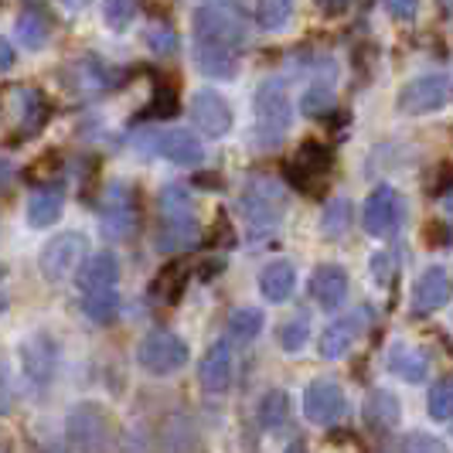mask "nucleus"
<instances>
[{"label": "nucleus", "instance_id": "nucleus-20", "mask_svg": "<svg viewBox=\"0 0 453 453\" xmlns=\"http://www.w3.org/2000/svg\"><path fill=\"white\" fill-rule=\"evenodd\" d=\"M202 386L204 392H226L228 382H232V344L228 338L215 341L202 358Z\"/></svg>", "mask_w": 453, "mask_h": 453}, {"label": "nucleus", "instance_id": "nucleus-14", "mask_svg": "<svg viewBox=\"0 0 453 453\" xmlns=\"http://www.w3.org/2000/svg\"><path fill=\"white\" fill-rule=\"evenodd\" d=\"M191 119L204 136H226L232 127V110L215 89H202L191 99Z\"/></svg>", "mask_w": 453, "mask_h": 453}, {"label": "nucleus", "instance_id": "nucleus-10", "mask_svg": "<svg viewBox=\"0 0 453 453\" xmlns=\"http://www.w3.org/2000/svg\"><path fill=\"white\" fill-rule=\"evenodd\" d=\"M136 147L143 154H160L171 164H181V167H198L204 160L202 140L188 130H167V134H143L136 136Z\"/></svg>", "mask_w": 453, "mask_h": 453}, {"label": "nucleus", "instance_id": "nucleus-18", "mask_svg": "<svg viewBox=\"0 0 453 453\" xmlns=\"http://www.w3.org/2000/svg\"><path fill=\"white\" fill-rule=\"evenodd\" d=\"M116 79H119V75H116L113 68L106 65V62H99V58H92V55H86V58H79V62L68 65V86L75 92L96 96V92L113 89Z\"/></svg>", "mask_w": 453, "mask_h": 453}, {"label": "nucleus", "instance_id": "nucleus-32", "mask_svg": "<svg viewBox=\"0 0 453 453\" xmlns=\"http://www.w3.org/2000/svg\"><path fill=\"white\" fill-rule=\"evenodd\" d=\"M290 14H294V4L290 0H263L259 11H256V21L263 24L266 31H280L283 24L290 21Z\"/></svg>", "mask_w": 453, "mask_h": 453}, {"label": "nucleus", "instance_id": "nucleus-45", "mask_svg": "<svg viewBox=\"0 0 453 453\" xmlns=\"http://www.w3.org/2000/svg\"><path fill=\"white\" fill-rule=\"evenodd\" d=\"M11 409V386H7V379L0 375V412H7Z\"/></svg>", "mask_w": 453, "mask_h": 453}, {"label": "nucleus", "instance_id": "nucleus-11", "mask_svg": "<svg viewBox=\"0 0 453 453\" xmlns=\"http://www.w3.org/2000/svg\"><path fill=\"white\" fill-rule=\"evenodd\" d=\"M399 222H403V198H399V191L388 188V184H379L368 195V202H365V211H362L365 232L375 235V239H388L399 228Z\"/></svg>", "mask_w": 453, "mask_h": 453}, {"label": "nucleus", "instance_id": "nucleus-1", "mask_svg": "<svg viewBox=\"0 0 453 453\" xmlns=\"http://www.w3.org/2000/svg\"><path fill=\"white\" fill-rule=\"evenodd\" d=\"M198 242V219L191 195L171 184L160 191V226H157V250L160 252H184Z\"/></svg>", "mask_w": 453, "mask_h": 453}, {"label": "nucleus", "instance_id": "nucleus-6", "mask_svg": "<svg viewBox=\"0 0 453 453\" xmlns=\"http://www.w3.org/2000/svg\"><path fill=\"white\" fill-rule=\"evenodd\" d=\"M450 99H453V79L433 72V75H419V79L406 82L403 92H399V99H395V106H399V113L406 116H423L443 110Z\"/></svg>", "mask_w": 453, "mask_h": 453}, {"label": "nucleus", "instance_id": "nucleus-12", "mask_svg": "<svg viewBox=\"0 0 453 453\" xmlns=\"http://www.w3.org/2000/svg\"><path fill=\"white\" fill-rule=\"evenodd\" d=\"M21 368H24V379L31 382L35 388H45L51 386L55 379V368H58V344L51 334L38 331L21 344Z\"/></svg>", "mask_w": 453, "mask_h": 453}, {"label": "nucleus", "instance_id": "nucleus-25", "mask_svg": "<svg viewBox=\"0 0 453 453\" xmlns=\"http://www.w3.org/2000/svg\"><path fill=\"white\" fill-rule=\"evenodd\" d=\"M62 208H65L62 191H58V188H42V191H35L31 202H27V222L35 228L55 226V222L62 219Z\"/></svg>", "mask_w": 453, "mask_h": 453}, {"label": "nucleus", "instance_id": "nucleus-5", "mask_svg": "<svg viewBox=\"0 0 453 453\" xmlns=\"http://www.w3.org/2000/svg\"><path fill=\"white\" fill-rule=\"evenodd\" d=\"M68 443L79 453H110L113 447V423L106 416V409L96 403H79L65 416Z\"/></svg>", "mask_w": 453, "mask_h": 453}, {"label": "nucleus", "instance_id": "nucleus-47", "mask_svg": "<svg viewBox=\"0 0 453 453\" xmlns=\"http://www.w3.org/2000/svg\"><path fill=\"white\" fill-rule=\"evenodd\" d=\"M443 208H447V215L453 219V191H447V198H443Z\"/></svg>", "mask_w": 453, "mask_h": 453}, {"label": "nucleus", "instance_id": "nucleus-33", "mask_svg": "<svg viewBox=\"0 0 453 453\" xmlns=\"http://www.w3.org/2000/svg\"><path fill=\"white\" fill-rule=\"evenodd\" d=\"M303 113L307 116H324L334 110V89H331V82H314L311 89L303 92Z\"/></svg>", "mask_w": 453, "mask_h": 453}, {"label": "nucleus", "instance_id": "nucleus-37", "mask_svg": "<svg viewBox=\"0 0 453 453\" xmlns=\"http://www.w3.org/2000/svg\"><path fill=\"white\" fill-rule=\"evenodd\" d=\"M181 290H184V270H178V266H167L157 276V283H154V294L164 296V303H174Z\"/></svg>", "mask_w": 453, "mask_h": 453}, {"label": "nucleus", "instance_id": "nucleus-13", "mask_svg": "<svg viewBox=\"0 0 453 453\" xmlns=\"http://www.w3.org/2000/svg\"><path fill=\"white\" fill-rule=\"evenodd\" d=\"M344 409H348V399H344L338 382L318 379V382H311V386L303 388V412H307L311 423L334 426L341 416H344Z\"/></svg>", "mask_w": 453, "mask_h": 453}, {"label": "nucleus", "instance_id": "nucleus-24", "mask_svg": "<svg viewBox=\"0 0 453 453\" xmlns=\"http://www.w3.org/2000/svg\"><path fill=\"white\" fill-rule=\"evenodd\" d=\"M331 167V150L327 147H320V143H307V147H300V154H296L294 167H290V178L294 184L300 188H311V181L324 174Z\"/></svg>", "mask_w": 453, "mask_h": 453}, {"label": "nucleus", "instance_id": "nucleus-43", "mask_svg": "<svg viewBox=\"0 0 453 453\" xmlns=\"http://www.w3.org/2000/svg\"><path fill=\"white\" fill-rule=\"evenodd\" d=\"M388 14L392 18H412L416 14V4H388Z\"/></svg>", "mask_w": 453, "mask_h": 453}, {"label": "nucleus", "instance_id": "nucleus-31", "mask_svg": "<svg viewBox=\"0 0 453 453\" xmlns=\"http://www.w3.org/2000/svg\"><path fill=\"white\" fill-rule=\"evenodd\" d=\"M348 228H351V202H348V198L327 202L324 219H320V232H324L327 239H341Z\"/></svg>", "mask_w": 453, "mask_h": 453}, {"label": "nucleus", "instance_id": "nucleus-19", "mask_svg": "<svg viewBox=\"0 0 453 453\" xmlns=\"http://www.w3.org/2000/svg\"><path fill=\"white\" fill-rule=\"evenodd\" d=\"M116 280H119V263H116L113 252H96L92 259H86V266H82L79 276H75V283H79L82 296L116 290Z\"/></svg>", "mask_w": 453, "mask_h": 453}, {"label": "nucleus", "instance_id": "nucleus-26", "mask_svg": "<svg viewBox=\"0 0 453 453\" xmlns=\"http://www.w3.org/2000/svg\"><path fill=\"white\" fill-rule=\"evenodd\" d=\"M195 65L202 68L208 79H232L235 68H239V58L235 51L219 45H198L195 48Z\"/></svg>", "mask_w": 453, "mask_h": 453}, {"label": "nucleus", "instance_id": "nucleus-7", "mask_svg": "<svg viewBox=\"0 0 453 453\" xmlns=\"http://www.w3.org/2000/svg\"><path fill=\"white\" fill-rule=\"evenodd\" d=\"M136 362L150 375H174L188 362V344L174 331H150L136 348Z\"/></svg>", "mask_w": 453, "mask_h": 453}, {"label": "nucleus", "instance_id": "nucleus-29", "mask_svg": "<svg viewBox=\"0 0 453 453\" xmlns=\"http://www.w3.org/2000/svg\"><path fill=\"white\" fill-rule=\"evenodd\" d=\"M290 419V399L287 392H266L259 403V426L263 430H280Z\"/></svg>", "mask_w": 453, "mask_h": 453}, {"label": "nucleus", "instance_id": "nucleus-42", "mask_svg": "<svg viewBox=\"0 0 453 453\" xmlns=\"http://www.w3.org/2000/svg\"><path fill=\"white\" fill-rule=\"evenodd\" d=\"M372 273L379 276V283H388V256H375L372 259Z\"/></svg>", "mask_w": 453, "mask_h": 453}, {"label": "nucleus", "instance_id": "nucleus-17", "mask_svg": "<svg viewBox=\"0 0 453 453\" xmlns=\"http://www.w3.org/2000/svg\"><path fill=\"white\" fill-rule=\"evenodd\" d=\"M450 290L453 287H450L447 270L430 266V270L416 280V287H412V311H416V314H433V311H440V307L450 300Z\"/></svg>", "mask_w": 453, "mask_h": 453}, {"label": "nucleus", "instance_id": "nucleus-8", "mask_svg": "<svg viewBox=\"0 0 453 453\" xmlns=\"http://www.w3.org/2000/svg\"><path fill=\"white\" fill-rule=\"evenodd\" d=\"M82 259H86V235L82 232H62V235H55L42 250L38 266L45 273V280L62 283L72 273L82 270Z\"/></svg>", "mask_w": 453, "mask_h": 453}, {"label": "nucleus", "instance_id": "nucleus-4", "mask_svg": "<svg viewBox=\"0 0 453 453\" xmlns=\"http://www.w3.org/2000/svg\"><path fill=\"white\" fill-rule=\"evenodd\" d=\"M195 38L198 45H219L235 51L239 45H246L250 24L242 11L228 4H204V7H195Z\"/></svg>", "mask_w": 453, "mask_h": 453}, {"label": "nucleus", "instance_id": "nucleus-38", "mask_svg": "<svg viewBox=\"0 0 453 453\" xmlns=\"http://www.w3.org/2000/svg\"><path fill=\"white\" fill-rule=\"evenodd\" d=\"M147 45L154 48V55H174V51H178V35H174L167 24H150Z\"/></svg>", "mask_w": 453, "mask_h": 453}, {"label": "nucleus", "instance_id": "nucleus-35", "mask_svg": "<svg viewBox=\"0 0 453 453\" xmlns=\"http://www.w3.org/2000/svg\"><path fill=\"white\" fill-rule=\"evenodd\" d=\"M395 453H447L443 440L440 436H430V433H409L399 440Z\"/></svg>", "mask_w": 453, "mask_h": 453}, {"label": "nucleus", "instance_id": "nucleus-27", "mask_svg": "<svg viewBox=\"0 0 453 453\" xmlns=\"http://www.w3.org/2000/svg\"><path fill=\"white\" fill-rule=\"evenodd\" d=\"M48 35H51V21H48V14L42 7H24L21 14H18V42L24 48H42L48 42Z\"/></svg>", "mask_w": 453, "mask_h": 453}, {"label": "nucleus", "instance_id": "nucleus-28", "mask_svg": "<svg viewBox=\"0 0 453 453\" xmlns=\"http://www.w3.org/2000/svg\"><path fill=\"white\" fill-rule=\"evenodd\" d=\"M119 294L116 290H106V294H86L82 296V314L92 320V324H113L119 318Z\"/></svg>", "mask_w": 453, "mask_h": 453}, {"label": "nucleus", "instance_id": "nucleus-16", "mask_svg": "<svg viewBox=\"0 0 453 453\" xmlns=\"http://www.w3.org/2000/svg\"><path fill=\"white\" fill-rule=\"evenodd\" d=\"M311 296L318 300L320 311H338L348 296V273L338 263H324L311 276Z\"/></svg>", "mask_w": 453, "mask_h": 453}, {"label": "nucleus", "instance_id": "nucleus-30", "mask_svg": "<svg viewBox=\"0 0 453 453\" xmlns=\"http://www.w3.org/2000/svg\"><path fill=\"white\" fill-rule=\"evenodd\" d=\"M263 311H256V307H242V311H235L232 318H228V338L239 341V344H246L252 341L259 331H263Z\"/></svg>", "mask_w": 453, "mask_h": 453}, {"label": "nucleus", "instance_id": "nucleus-22", "mask_svg": "<svg viewBox=\"0 0 453 453\" xmlns=\"http://www.w3.org/2000/svg\"><path fill=\"white\" fill-rule=\"evenodd\" d=\"M296 287V270L290 259H273L270 266H263L259 273V294L266 296L270 303H283L287 296L294 294Z\"/></svg>", "mask_w": 453, "mask_h": 453}, {"label": "nucleus", "instance_id": "nucleus-2", "mask_svg": "<svg viewBox=\"0 0 453 453\" xmlns=\"http://www.w3.org/2000/svg\"><path fill=\"white\" fill-rule=\"evenodd\" d=\"M239 208H242V219H246V228H250V239H266L283 222L287 191H283V184L273 181V178H252L242 188Z\"/></svg>", "mask_w": 453, "mask_h": 453}, {"label": "nucleus", "instance_id": "nucleus-44", "mask_svg": "<svg viewBox=\"0 0 453 453\" xmlns=\"http://www.w3.org/2000/svg\"><path fill=\"white\" fill-rule=\"evenodd\" d=\"M7 303H11V294H7V270L0 266V314L7 311Z\"/></svg>", "mask_w": 453, "mask_h": 453}, {"label": "nucleus", "instance_id": "nucleus-49", "mask_svg": "<svg viewBox=\"0 0 453 453\" xmlns=\"http://www.w3.org/2000/svg\"><path fill=\"white\" fill-rule=\"evenodd\" d=\"M450 426H453V423H450Z\"/></svg>", "mask_w": 453, "mask_h": 453}, {"label": "nucleus", "instance_id": "nucleus-39", "mask_svg": "<svg viewBox=\"0 0 453 453\" xmlns=\"http://www.w3.org/2000/svg\"><path fill=\"white\" fill-rule=\"evenodd\" d=\"M103 14H106V24H110L113 31H123V27L136 18V4H130V0H110V4L103 7Z\"/></svg>", "mask_w": 453, "mask_h": 453}, {"label": "nucleus", "instance_id": "nucleus-9", "mask_svg": "<svg viewBox=\"0 0 453 453\" xmlns=\"http://www.w3.org/2000/svg\"><path fill=\"white\" fill-rule=\"evenodd\" d=\"M99 219H103V232L110 239H130L136 232V222H140L134 188L110 184L106 195H103V202H99Z\"/></svg>", "mask_w": 453, "mask_h": 453}, {"label": "nucleus", "instance_id": "nucleus-23", "mask_svg": "<svg viewBox=\"0 0 453 453\" xmlns=\"http://www.w3.org/2000/svg\"><path fill=\"white\" fill-rule=\"evenodd\" d=\"M388 372L399 375L403 382L419 386V382H426V375H430V358H426V351H419V348L395 344V348L388 351Z\"/></svg>", "mask_w": 453, "mask_h": 453}, {"label": "nucleus", "instance_id": "nucleus-40", "mask_svg": "<svg viewBox=\"0 0 453 453\" xmlns=\"http://www.w3.org/2000/svg\"><path fill=\"white\" fill-rule=\"evenodd\" d=\"M154 110H157L160 116L174 113V110H178V99H174V92H171V89H157V96H154Z\"/></svg>", "mask_w": 453, "mask_h": 453}, {"label": "nucleus", "instance_id": "nucleus-34", "mask_svg": "<svg viewBox=\"0 0 453 453\" xmlns=\"http://www.w3.org/2000/svg\"><path fill=\"white\" fill-rule=\"evenodd\" d=\"M430 416L440 423H453V379L436 382L430 392Z\"/></svg>", "mask_w": 453, "mask_h": 453}, {"label": "nucleus", "instance_id": "nucleus-36", "mask_svg": "<svg viewBox=\"0 0 453 453\" xmlns=\"http://www.w3.org/2000/svg\"><path fill=\"white\" fill-rule=\"evenodd\" d=\"M307 338H311V327H307V318H303V314L294 320H287V324L280 327V344H283L287 351H300V348L307 344Z\"/></svg>", "mask_w": 453, "mask_h": 453}, {"label": "nucleus", "instance_id": "nucleus-41", "mask_svg": "<svg viewBox=\"0 0 453 453\" xmlns=\"http://www.w3.org/2000/svg\"><path fill=\"white\" fill-rule=\"evenodd\" d=\"M14 58H18V55H14L11 42H7V38H0V72H7V68L14 65Z\"/></svg>", "mask_w": 453, "mask_h": 453}, {"label": "nucleus", "instance_id": "nucleus-15", "mask_svg": "<svg viewBox=\"0 0 453 453\" xmlns=\"http://www.w3.org/2000/svg\"><path fill=\"white\" fill-rule=\"evenodd\" d=\"M365 318H368V311H358V314H348L344 320L327 324V327H324V334L318 338L320 355H324V358H341V355H348V351L355 348V341L362 338Z\"/></svg>", "mask_w": 453, "mask_h": 453}, {"label": "nucleus", "instance_id": "nucleus-21", "mask_svg": "<svg viewBox=\"0 0 453 453\" xmlns=\"http://www.w3.org/2000/svg\"><path fill=\"white\" fill-rule=\"evenodd\" d=\"M399 416H403V406H399V399L392 392L375 388V392L365 395V423H368V430L392 433L399 426Z\"/></svg>", "mask_w": 453, "mask_h": 453}, {"label": "nucleus", "instance_id": "nucleus-46", "mask_svg": "<svg viewBox=\"0 0 453 453\" xmlns=\"http://www.w3.org/2000/svg\"><path fill=\"white\" fill-rule=\"evenodd\" d=\"M11 181V164L7 160H0V188Z\"/></svg>", "mask_w": 453, "mask_h": 453}, {"label": "nucleus", "instance_id": "nucleus-3", "mask_svg": "<svg viewBox=\"0 0 453 453\" xmlns=\"http://www.w3.org/2000/svg\"><path fill=\"white\" fill-rule=\"evenodd\" d=\"M290 119H294V106L283 79H266L256 89V147L276 150L290 130Z\"/></svg>", "mask_w": 453, "mask_h": 453}, {"label": "nucleus", "instance_id": "nucleus-48", "mask_svg": "<svg viewBox=\"0 0 453 453\" xmlns=\"http://www.w3.org/2000/svg\"><path fill=\"white\" fill-rule=\"evenodd\" d=\"M283 453H303V443H300V440H294V443H290Z\"/></svg>", "mask_w": 453, "mask_h": 453}]
</instances>
